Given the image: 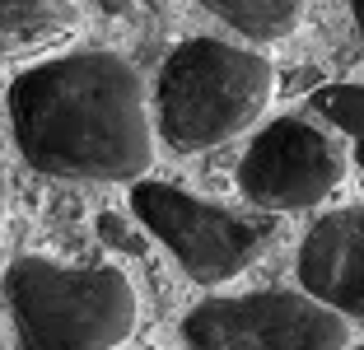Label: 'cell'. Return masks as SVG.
Instances as JSON below:
<instances>
[{
  "instance_id": "6da1fadb",
  "label": "cell",
  "mask_w": 364,
  "mask_h": 350,
  "mask_svg": "<svg viewBox=\"0 0 364 350\" xmlns=\"http://www.w3.org/2000/svg\"><path fill=\"white\" fill-rule=\"evenodd\" d=\"M19 154L47 178L145 182L154 164L145 75L112 52L28 65L10 85Z\"/></svg>"
},
{
  "instance_id": "7a4b0ae2",
  "label": "cell",
  "mask_w": 364,
  "mask_h": 350,
  "mask_svg": "<svg viewBox=\"0 0 364 350\" xmlns=\"http://www.w3.org/2000/svg\"><path fill=\"white\" fill-rule=\"evenodd\" d=\"M276 89V70L257 47L192 38L164 61L154 122L178 154H201L243 136Z\"/></svg>"
},
{
  "instance_id": "3957f363",
  "label": "cell",
  "mask_w": 364,
  "mask_h": 350,
  "mask_svg": "<svg viewBox=\"0 0 364 350\" xmlns=\"http://www.w3.org/2000/svg\"><path fill=\"white\" fill-rule=\"evenodd\" d=\"M19 350H112L136 327V290L112 266L19 257L5 271Z\"/></svg>"
},
{
  "instance_id": "277c9868",
  "label": "cell",
  "mask_w": 364,
  "mask_h": 350,
  "mask_svg": "<svg viewBox=\"0 0 364 350\" xmlns=\"http://www.w3.org/2000/svg\"><path fill=\"white\" fill-rule=\"evenodd\" d=\"M140 224L173 253V262L196 280V285H220V280L243 276L252 262H262L276 243V220L252 211H229L205 196H192L168 182H136L131 187Z\"/></svg>"
},
{
  "instance_id": "5b68a950",
  "label": "cell",
  "mask_w": 364,
  "mask_h": 350,
  "mask_svg": "<svg viewBox=\"0 0 364 350\" xmlns=\"http://www.w3.org/2000/svg\"><path fill=\"white\" fill-rule=\"evenodd\" d=\"M187 350H346L350 327L336 308L299 290L205 299L182 318Z\"/></svg>"
},
{
  "instance_id": "8992f818",
  "label": "cell",
  "mask_w": 364,
  "mask_h": 350,
  "mask_svg": "<svg viewBox=\"0 0 364 350\" xmlns=\"http://www.w3.org/2000/svg\"><path fill=\"white\" fill-rule=\"evenodd\" d=\"M346 178V145L309 117H276L238 159V187L257 215H294L322 206Z\"/></svg>"
},
{
  "instance_id": "52a82bcc",
  "label": "cell",
  "mask_w": 364,
  "mask_h": 350,
  "mask_svg": "<svg viewBox=\"0 0 364 350\" xmlns=\"http://www.w3.org/2000/svg\"><path fill=\"white\" fill-rule=\"evenodd\" d=\"M299 285L309 299L364 318V206L322 215L299 248Z\"/></svg>"
},
{
  "instance_id": "ba28073f",
  "label": "cell",
  "mask_w": 364,
  "mask_h": 350,
  "mask_svg": "<svg viewBox=\"0 0 364 350\" xmlns=\"http://www.w3.org/2000/svg\"><path fill=\"white\" fill-rule=\"evenodd\" d=\"M196 5H205L215 19H225L234 33H243L252 43H276L299 28L309 0H196Z\"/></svg>"
},
{
  "instance_id": "9c48e42d",
  "label": "cell",
  "mask_w": 364,
  "mask_h": 350,
  "mask_svg": "<svg viewBox=\"0 0 364 350\" xmlns=\"http://www.w3.org/2000/svg\"><path fill=\"white\" fill-rule=\"evenodd\" d=\"M70 0H0V38L5 43H43L56 33L75 28Z\"/></svg>"
},
{
  "instance_id": "30bf717a",
  "label": "cell",
  "mask_w": 364,
  "mask_h": 350,
  "mask_svg": "<svg viewBox=\"0 0 364 350\" xmlns=\"http://www.w3.org/2000/svg\"><path fill=\"white\" fill-rule=\"evenodd\" d=\"M313 107H318L336 131H346L355 145V159L364 169V85H327L313 94Z\"/></svg>"
},
{
  "instance_id": "8fae6325",
  "label": "cell",
  "mask_w": 364,
  "mask_h": 350,
  "mask_svg": "<svg viewBox=\"0 0 364 350\" xmlns=\"http://www.w3.org/2000/svg\"><path fill=\"white\" fill-rule=\"evenodd\" d=\"M98 233H103V238H117V248H131V253H136V233L127 229V224L122 220H112V215H103V220H98Z\"/></svg>"
},
{
  "instance_id": "7c38bea8",
  "label": "cell",
  "mask_w": 364,
  "mask_h": 350,
  "mask_svg": "<svg viewBox=\"0 0 364 350\" xmlns=\"http://www.w3.org/2000/svg\"><path fill=\"white\" fill-rule=\"evenodd\" d=\"M98 5H103L107 14H131V5H136V0H98Z\"/></svg>"
},
{
  "instance_id": "4fadbf2b",
  "label": "cell",
  "mask_w": 364,
  "mask_h": 350,
  "mask_svg": "<svg viewBox=\"0 0 364 350\" xmlns=\"http://www.w3.org/2000/svg\"><path fill=\"white\" fill-rule=\"evenodd\" d=\"M0 253H5V178H0Z\"/></svg>"
},
{
  "instance_id": "5bb4252c",
  "label": "cell",
  "mask_w": 364,
  "mask_h": 350,
  "mask_svg": "<svg viewBox=\"0 0 364 350\" xmlns=\"http://www.w3.org/2000/svg\"><path fill=\"white\" fill-rule=\"evenodd\" d=\"M350 14H355V28H360V38H364V0H350Z\"/></svg>"
}]
</instances>
